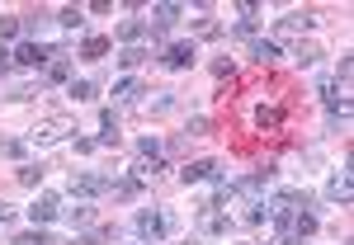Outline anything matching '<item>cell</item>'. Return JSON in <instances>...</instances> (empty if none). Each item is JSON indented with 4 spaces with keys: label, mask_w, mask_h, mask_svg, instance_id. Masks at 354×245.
<instances>
[{
    "label": "cell",
    "mask_w": 354,
    "mask_h": 245,
    "mask_svg": "<svg viewBox=\"0 0 354 245\" xmlns=\"http://www.w3.org/2000/svg\"><path fill=\"white\" fill-rule=\"evenodd\" d=\"M175 231H180V217H175L170 208H142V213L133 217V236L142 245L147 241H170Z\"/></svg>",
    "instance_id": "1"
},
{
    "label": "cell",
    "mask_w": 354,
    "mask_h": 245,
    "mask_svg": "<svg viewBox=\"0 0 354 245\" xmlns=\"http://www.w3.org/2000/svg\"><path fill=\"white\" fill-rule=\"evenodd\" d=\"M109 184H113L109 175H100V170H81V175H71V184H66V189L90 203V198H104V193H109Z\"/></svg>",
    "instance_id": "2"
},
{
    "label": "cell",
    "mask_w": 354,
    "mask_h": 245,
    "mask_svg": "<svg viewBox=\"0 0 354 245\" xmlns=\"http://www.w3.org/2000/svg\"><path fill=\"white\" fill-rule=\"evenodd\" d=\"M180 179H185V184H203V179H213V184H227V170H222L213 156H203V161L180 165Z\"/></svg>",
    "instance_id": "3"
},
{
    "label": "cell",
    "mask_w": 354,
    "mask_h": 245,
    "mask_svg": "<svg viewBox=\"0 0 354 245\" xmlns=\"http://www.w3.org/2000/svg\"><path fill=\"white\" fill-rule=\"evenodd\" d=\"M57 217H62V198H57V193H38L33 208H28V222H33V226H53Z\"/></svg>",
    "instance_id": "4"
},
{
    "label": "cell",
    "mask_w": 354,
    "mask_h": 245,
    "mask_svg": "<svg viewBox=\"0 0 354 245\" xmlns=\"http://www.w3.org/2000/svg\"><path fill=\"white\" fill-rule=\"evenodd\" d=\"M66 133H76L71 118H48V123H38V128L28 133V141H33V146H53V141H62Z\"/></svg>",
    "instance_id": "5"
},
{
    "label": "cell",
    "mask_w": 354,
    "mask_h": 245,
    "mask_svg": "<svg viewBox=\"0 0 354 245\" xmlns=\"http://www.w3.org/2000/svg\"><path fill=\"white\" fill-rule=\"evenodd\" d=\"M198 231L203 236H227L232 231V213L227 208H198Z\"/></svg>",
    "instance_id": "6"
},
{
    "label": "cell",
    "mask_w": 354,
    "mask_h": 245,
    "mask_svg": "<svg viewBox=\"0 0 354 245\" xmlns=\"http://www.w3.org/2000/svg\"><path fill=\"white\" fill-rule=\"evenodd\" d=\"M10 57H15V66H48V61H53V48H43V43L24 38V43H19Z\"/></svg>",
    "instance_id": "7"
},
{
    "label": "cell",
    "mask_w": 354,
    "mask_h": 245,
    "mask_svg": "<svg viewBox=\"0 0 354 245\" xmlns=\"http://www.w3.org/2000/svg\"><path fill=\"white\" fill-rule=\"evenodd\" d=\"M326 198H330V203H340V208H350V203H354L350 165H345V170H335V175H330V179H326Z\"/></svg>",
    "instance_id": "8"
},
{
    "label": "cell",
    "mask_w": 354,
    "mask_h": 245,
    "mask_svg": "<svg viewBox=\"0 0 354 245\" xmlns=\"http://www.w3.org/2000/svg\"><path fill=\"white\" fill-rule=\"evenodd\" d=\"M43 81L48 85H66L71 81V52H66V48H53V61L43 66Z\"/></svg>",
    "instance_id": "9"
},
{
    "label": "cell",
    "mask_w": 354,
    "mask_h": 245,
    "mask_svg": "<svg viewBox=\"0 0 354 245\" xmlns=\"http://www.w3.org/2000/svg\"><path fill=\"white\" fill-rule=\"evenodd\" d=\"M161 61L170 66V71H189L194 66V43H165Z\"/></svg>",
    "instance_id": "10"
},
{
    "label": "cell",
    "mask_w": 354,
    "mask_h": 245,
    "mask_svg": "<svg viewBox=\"0 0 354 245\" xmlns=\"http://www.w3.org/2000/svg\"><path fill=\"white\" fill-rule=\"evenodd\" d=\"M142 189H147V184H142L137 175H123V179H113V184H109L113 203H137V198H142Z\"/></svg>",
    "instance_id": "11"
},
{
    "label": "cell",
    "mask_w": 354,
    "mask_h": 245,
    "mask_svg": "<svg viewBox=\"0 0 354 245\" xmlns=\"http://www.w3.org/2000/svg\"><path fill=\"white\" fill-rule=\"evenodd\" d=\"M283 118H288L283 104H260V109H255V128H260V133H279Z\"/></svg>",
    "instance_id": "12"
},
{
    "label": "cell",
    "mask_w": 354,
    "mask_h": 245,
    "mask_svg": "<svg viewBox=\"0 0 354 245\" xmlns=\"http://www.w3.org/2000/svg\"><path fill=\"white\" fill-rule=\"evenodd\" d=\"M312 24H317L312 10H288V14L279 19V33H302V28H312Z\"/></svg>",
    "instance_id": "13"
},
{
    "label": "cell",
    "mask_w": 354,
    "mask_h": 245,
    "mask_svg": "<svg viewBox=\"0 0 354 245\" xmlns=\"http://www.w3.org/2000/svg\"><path fill=\"white\" fill-rule=\"evenodd\" d=\"M113 38H118V43H123V48H137V43H142V38H147V19H123V24H118V33H113Z\"/></svg>",
    "instance_id": "14"
},
{
    "label": "cell",
    "mask_w": 354,
    "mask_h": 245,
    "mask_svg": "<svg viewBox=\"0 0 354 245\" xmlns=\"http://www.w3.org/2000/svg\"><path fill=\"white\" fill-rule=\"evenodd\" d=\"M250 57H255L260 66H274V61H283L279 43H270V38H250Z\"/></svg>",
    "instance_id": "15"
},
{
    "label": "cell",
    "mask_w": 354,
    "mask_h": 245,
    "mask_svg": "<svg viewBox=\"0 0 354 245\" xmlns=\"http://www.w3.org/2000/svg\"><path fill=\"white\" fill-rule=\"evenodd\" d=\"M185 14V5H175V0H161V5H151V24L156 28H170L175 19Z\"/></svg>",
    "instance_id": "16"
},
{
    "label": "cell",
    "mask_w": 354,
    "mask_h": 245,
    "mask_svg": "<svg viewBox=\"0 0 354 245\" xmlns=\"http://www.w3.org/2000/svg\"><path fill=\"white\" fill-rule=\"evenodd\" d=\"M109 48H113L109 38H100V33H90V38L81 43V57H85V61H104V57H109Z\"/></svg>",
    "instance_id": "17"
},
{
    "label": "cell",
    "mask_w": 354,
    "mask_h": 245,
    "mask_svg": "<svg viewBox=\"0 0 354 245\" xmlns=\"http://www.w3.org/2000/svg\"><path fill=\"white\" fill-rule=\"evenodd\" d=\"M62 217H66V226H71V231H81V226H90V222H95V208H90V203H76V208H62Z\"/></svg>",
    "instance_id": "18"
},
{
    "label": "cell",
    "mask_w": 354,
    "mask_h": 245,
    "mask_svg": "<svg viewBox=\"0 0 354 245\" xmlns=\"http://www.w3.org/2000/svg\"><path fill=\"white\" fill-rule=\"evenodd\" d=\"M147 48H142V43H137V48H123V52H118V66H123V71H137V66H142V61H147Z\"/></svg>",
    "instance_id": "19"
},
{
    "label": "cell",
    "mask_w": 354,
    "mask_h": 245,
    "mask_svg": "<svg viewBox=\"0 0 354 245\" xmlns=\"http://www.w3.org/2000/svg\"><path fill=\"white\" fill-rule=\"evenodd\" d=\"M57 24L71 28V33H81V28H85V10H76V5H71V10H62V14H57Z\"/></svg>",
    "instance_id": "20"
},
{
    "label": "cell",
    "mask_w": 354,
    "mask_h": 245,
    "mask_svg": "<svg viewBox=\"0 0 354 245\" xmlns=\"http://www.w3.org/2000/svg\"><path fill=\"white\" fill-rule=\"evenodd\" d=\"M113 95H118V99H142L147 90H142V81H133V76H123V81L113 85Z\"/></svg>",
    "instance_id": "21"
},
{
    "label": "cell",
    "mask_w": 354,
    "mask_h": 245,
    "mask_svg": "<svg viewBox=\"0 0 354 245\" xmlns=\"http://www.w3.org/2000/svg\"><path fill=\"white\" fill-rule=\"evenodd\" d=\"M95 95H100V85H95V81H71V99H76V104H90Z\"/></svg>",
    "instance_id": "22"
},
{
    "label": "cell",
    "mask_w": 354,
    "mask_h": 245,
    "mask_svg": "<svg viewBox=\"0 0 354 245\" xmlns=\"http://www.w3.org/2000/svg\"><path fill=\"white\" fill-rule=\"evenodd\" d=\"M322 222H317V213H293V236H312Z\"/></svg>",
    "instance_id": "23"
},
{
    "label": "cell",
    "mask_w": 354,
    "mask_h": 245,
    "mask_svg": "<svg viewBox=\"0 0 354 245\" xmlns=\"http://www.w3.org/2000/svg\"><path fill=\"white\" fill-rule=\"evenodd\" d=\"M109 241H113L109 226H95V231H81V236H76V245H109Z\"/></svg>",
    "instance_id": "24"
},
{
    "label": "cell",
    "mask_w": 354,
    "mask_h": 245,
    "mask_svg": "<svg viewBox=\"0 0 354 245\" xmlns=\"http://www.w3.org/2000/svg\"><path fill=\"white\" fill-rule=\"evenodd\" d=\"M118 128H100V137H95V151H118Z\"/></svg>",
    "instance_id": "25"
},
{
    "label": "cell",
    "mask_w": 354,
    "mask_h": 245,
    "mask_svg": "<svg viewBox=\"0 0 354 245\" xmlns=\"http://www.w3.org/2000/svg\"><path fill=\"white\" fill-rule=\"evenodd\" d=\"M24 151H28V141H24V137H5V141H0V156H10V161H19Z\"/></svg>",
    "instance_id": "26"
},
{
    "label": "cell",
    "mask_w": 354,
    "mask_h": 245,
    "mask_svg": "<svg viewBox=\"0 0 354 245\" xmlns=\"http://www.w3.org/2000/svg\"><path fill=\"white\" fill-rule=\"evenodd\" d=\"M165 113H175V95H170V90H161V95L151 99V118H165Z\"/></svg>",
    "instance_id": "27"
},
{
    "label": "cell",
    "mask_w": 354,
    "mask_h": 245,
    "mask_svg": "<svg viewBox=\"0 0 354 245\" xmlns=\"http://www.w3.org/2000/svg\"><path fill=\"white\" fill-rule=\"evenodd\" d=\"M317 48H312V43H298V48H293V52H288V61H298V66H312V61H317Z\"/></svg>",
    "instance_id": "28"
},
{
    "label": "cell",
    "mask_w": 354,
    "mask_h": 245,
    "mask_svg": "<svg viewBox=\"0 0 354 245\" xmlns=\"http://www.w3.org/2000/svg\"><path fill=\"white\" fill-rule=\"evenodd\" d=\"M19 184L24 189H38L43 184V165H19Z\"/></svg>",
    "instance_id": "29"
},
{
    "label": "cell",
    "mask_w": 354,
    "mask_h": 245,
    "mask_svg": "<svg viewBox=\"0 0 354 245\" xmlns=\"http://www.w3.org/2000/svg\"><path fill=\"white\" fill-rule=\"evenodd\" d=\"M19 33H24V24H19V19H10V14H0V48H5L10 38H19Z\"/></svg>",
    "instance_id": "30"
},
{
    "label": "cell",
    "mask_w": 354,
    "mask_h": 245,
    "mask_svg": "<svg viewBox=\"0 0 354 245\" xmlns=\"http://www.w3.org/2000/svg\"><path fill=\"white\" fill-rule=\"evenodd\" d=\"M15 245H57V241H53V231H43V226H38V231H24V236H15Z\"/></svg>",
    "instance_id": "31"
},
{
    "label": "cell",
    "mask_w": 354,
    "mask_h": 245,
    "mask_svg": "<svg viewBox=\"0 0 354 245\" xmlns=\"http://www.w3.org/2000/svg\"><path fill=\"white\" fill-rule=\"evenodd\" d=\"M19 24H24V33H48V24H53V14H48V10H38L33 19H19Z\"/></svg>",
    "instance_id": "32"
},
{
    "label": "cell",
    "mask_w": 354,
    "mask_h": 245,
    "mask_svg": "<svg viewBox=\"0 0 354 245\" xmlns=\"http://www.w3.org/2000/svg\"><path fill=\"white\" fill-rule=\"evenodd\" d=\"M241 222H245V226H260V222H270V208H265V203H250Z\"/></svg>",
    "instance_id": "33"
},
{
    "label": "cell",
    "mask_w": 354,
    "mask_h": 245,
    "mask_svg": "<svg viewBox=\"0 0 354 245\" xmlns=\"http://www.w3.org/2000/svg\"><path fill=\"white\" fill-rule=\"evenodd\" d=\"M194 33H198V38H218V33H222V24L213 19V14H203V19L194 24Z\"/></svg>",
    "instance_id": "34"
},
{
    "label": "cell",
    "mask_w": 354,
    "mask_h": 245,
    "mask_svg": "<svg viewBox=\"0 0 354 245\" xmlns=\"http://www.w3.org/2000/svg\"><path fill=\"white\" fill-rule=\"evenodd\" d=\"M213 76H218V81H232V76H236V66H232L227 57H218V61H213Z\"/></svg>",
    "instance_id": "35"
},
{
    "label": "cell",
    "mask_w": 354,
    "mask_h": 245,
    "mask_svg": "<svg viewBox=\"0 0 354 245\" xmlns=\"http://www.w3.org/2000/svg\"><path fill=\"white\" fill-rule=\"evenodd\" d=\"M185 133H189V137H208V133H213V123H208V118H189Z\"/></svg>",
    "instance_id": "36"
},
{
    "label": "cell",
    "mask_w": 354,
    "mask_h": 245,
    "mask_svg": "<svg viewBox=\"0 0 354 245\" xmlns=\"http://www.w3.org/2000/svg\"><path fill=\"white\" fill-rule=\"evenodd\" d=\"M350 71H354V61H350V57H340V66H335V85L350 81Z\"/></svg>",
    "instance_id": "37"
},
{
    "label": "cell",
    "mask_w": 354,
    "mask_h": 245,
    "mask_svg": "<svg viewBox=\"0 0 354 245\" xmlns=\"http://www.w3.org/2000/svg\"><path fill=\"white\" fill-rule=\"evenodd\" d=\"M71 146H76V156H95V137H76Z\"/></svg>",
    "instance_id": "38"
},
{
    "label": "cell",
    "mask_w": 354,
    "mask_h": 245,
    "mask_svg": "<svg viewBox=\"0 0 354 245\" xmlns=\"http://www.w3.org/2000/svg\"><path fill=\"white\" fill-rule=\"evenodd\" d=\"M100 128H118V113H113V109H100Z\"/></svg>",
    "instance_id": "39"
},
{
    "label": "cell",
    "mask_w": 354,
    "mask_h": 245,
    "mask_svg": "<svg viewBox=\"0 0 354 245\" xmlns=\"http://www.w3.org/2000/svg\"><path fill=\"white\" fill-rule=\"evenodd\" d=\"M10 71H15V57H10L5 48H0V76H10Z\"/></svg>",
    "instance_id": "40"
},
{
    "label": "cell",
    "mask_w": 354,
    "mask_h": 245,
    "mask_svg": "<svg viewBox=\"0 0 354 245\" xmlns=\"http://www.w3.org/2000/svg\"><path fill=\"white\" fill-rule=\"evenodd\" d=\"M10 222H15V208H10V203H0V226H10Z\"/></svg>",
    "instance_id": "41"
},
{
    "label": "cell",
    "mask_w": 354,
    "mask_h": 245,
    "mask_svg": "<svg viewBox=\"0 0 354 245\" xmlns=\"http://www.w3.org/2000/svg\"><path fill=\"white\" fill-rule=\"evenodd\" d=\"M270 245H298V236H274Z\"/></svg>",
    "instance_id": "42"
},
{
    "label": "cell",
    "mask_w": 354,
    "mask_h": 245,
    "mask_svg": "<svg viewBox=\"0 0 354 245\" xmlns=\"http://www.w3.org/2000/svg\"><path fill=\"white\" fill-rule=\"evenodd\" d=\"M137 245H142V241H137Z\"/></svg>",
    "instance_id": "43"
}]
</instances>
